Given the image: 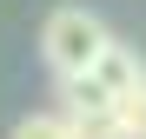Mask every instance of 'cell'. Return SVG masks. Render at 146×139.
<instances>
[{"label": "cell", "mask_w": 146, "mask_h": 139, "mask_svg": "<svg viewBox=\"0 0 146 139\" xmlns=\"http://www.w3.org/2000/svg\"><path fill=\"white\" fill-rule=\"evenodd\" d=\"M106 40H113V33H106L100 13L60 7V13H46V27H40V60H46V73H53V80H73V73H86V66L100 60Z\"/></svg>", "instance_id": "1"}, {"label": "cell", "mask_w": 146, "mask_h": 139, "mask_svg": "<svg viewBox=\"0 0 146 139\" xmlns=\"http://www.w3.org/2000/svg\"><path fill=\"white\" fill-rule=\"evenodd\" d=\"M119 126H126V139H146V86L119 93Z\"/></svg>", "instance_id": "5"}, {"label": "cell", "mask_w": 146, "mask_h": 139, "mask_svg": "<svg viewBox=\"0 0 146 139\" xmlns=\"http://www.w3.org/2000/svg\"><path fill=\"white\" fill-rule=\"evenodd\" d=\"M66 113V106H60ZM73 139H126V126H119V106H86V113H66Z\"/></svg>", "instance_id": "3"}, {"label": "cell", "mask_w": 146, "mask_h": 139, "mask_svg": "<svg viewBox=\"0 0 146 139\" xmlns=\"http://www.w3.org/2000/svg\"><path fill=\"white\" fill-rule=\"evenodd\" d=\"M86 73H93V80H100V86L113 93V99H119V93H133V86H146V60L133 53V46H119V40H106V46H100V60H93Z\"/></svg>", "instance_id": "2"}, {"label": "cell", "mask_w": 146, "mask_h": 139, "mask_svg": "<svg viewBox=\"0 0 146 139\" xmlns=\"http://www.w3.org/2000/svg\"><path fill=\"white\" fill-rule=\"evenodd\" d=\"M7 139H73V126H66V113H27Z\"/></svg>", "instance_id": "4"}]
</instances>
